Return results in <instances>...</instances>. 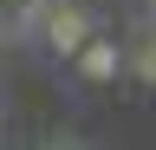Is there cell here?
<instances>
[{"label":"cell","mask_w":156,"mask_h":150,"mask_svg":"<svg viewBox=\"0 0 156 150\" xmlns=\"http://www.w3.org/2000/svg\"><path fill=\"white\" fill-rule=\"evenodd\" d=\"M52 7H72V0H52Z\"/></svg>","instance_id":"cell-5"},{"label":"cell","mask_w":156,"mask_h":150,"mask_svg":"<svg viewBox=\"0 0 156 150\" xmlns=\"http://www.w3.org/2000/svg\"><path fill=\"white\" fill-rule=\"evenodd\" d=\"M124 65H130V79H136V85H156V26H150L136 46H124Z\"/></svg>","instance_id":"cell-3"},{"label":"cell","mask_w":156,"mask_h":150,"mask_svg":"<svg viewBox=\"0 0 156 150\" xmlns=\"http://www.w3.org/2000/svg\"><path fill=\"white\" fill-rule=\"evenodd\" d=\"M143 13H150V26H156V0H143Z\"/></svg>","instance_id":"cell-4"},{"label":"cell","mask_w":156,"mask_h":150,"mask_svg":"<svg viewBox=\"0 0 156 150\" xmlns=\"http://www.w3.org/2000/svg\"><path fill=\"white\" fill-rule=\"evenodd\" d=\"M78 79H91V85H111L117 79V72H124V46H117V39H91L85 52H78Z\"/></svg>","instance_id":"cell-2"},{"label":"cell","mask_w":156,"mask_h":150,"mask_svg":"<svg viewBox=\"0 0 156 150\" xmlns=\"http://www.w3.org/2000/svg\"><path fill=\"white\" fill-rule=\"evenodd\" d=\"M39 39H46L58 59H78V52H85L98 33H91V13L72 0V7H52V20H46V33H39Z\"/></svg>","instance_id":"cell-1"}]
</instances>
